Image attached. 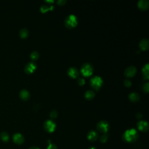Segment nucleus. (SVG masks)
<instances>
[{
  "mask_svg": "<svg viewBox=\"0 0 149 149\" xmlns=\"http://www.w3.org/2000/svg\"><path fill=\"white\" fill-rule=\"evenodd\" d=\"M56 128L55 123L52 120H47L44 123V128L48 133L53 132Z\"/></svg>",
  "mask_w": 149,
  "mask_h": 149,
  "instance_id": "obj_6",
  "label": "nucleus"
},
{
  "mask_svg": "<svg viewBox=\"0 0 149 149\" xmlns=\"http://www.w3.org/2000/svg\"><path fill=\"white\" fill-rule=\"evenodd\" d=\"M37 69V65L33 61L28 63L24 67V72L26 73L29 74L33 73Z\"/></svg>",
  "mask_w": 149,
  "mask_h": 149,
  "instance_id": "obj_7",
  "label": "nucleus"
},
{
  "mask_svg": "<svg viewBox=\"0 0 149 149\" xmlns=\"http://www.w3.org/2000/svg\"><path fill=\"white\" fill-rule=\"evenodd\" d=\"M96 94L93 90H88L84 93V97L88 100H92L94 98Z\"/></svg>",
  "mask_w": 149,
  "mask_h": 149,
  "instance_id": "obj_18",
  "label": "nucleus"
},
{
  "mask_svg": "<svg viewBox=\"0 0 149 149\" xmlns=\"http://www.w3.org/2000/svg\"><path fill=\"white\" fill-rule=\"evenodd\" d=\"M54 8L53 6H51L50 7H48L47 5H43L41 7H40V11L42 12V13H44V12L48 11V10H51L52 9Z\"/></svg>",
  "mask_w": 149,
  "mask_h": 149,
  "instance_id": "obj_22",
  "label": "nucleus"
},
{
  "mask_svg": "<svg viewBox=\"0 0 149 149\" xmlns=\"http://www.w3.org/2000/svg\"><path fill=\"white\" fill-rule=\"evenodd\" d=\"M57 3L59 5H65V4L67 3V1L66 0H58V1L57 2Z\"/></svg>",
  "mask_w": 149,
  "mask_h": 149,
  "instance_id": "obj_28",
  "label": "nucleus"
},
{
  "mask_svg": "<svg viewBox=\"0 0 149 149\" xmlns=\"http://www.w3.org/2000/svg\"><path fill=\"white\" fill-rule=\"evenodd\" d=\"M47 149H57V147L56 145H55L54 144L49 143Z\"/></svg>",
  "mask_w": 149,
  "mask_h": 149,
  "instance_id": "obj_27",
  "label": "nucleus"
},
{
  "mask_svg": "<svg viewBox=\"0 0 149 149\" xmlns=\"http://www.w3.org/2000/svg\"><path fill=\"white\" fill-rule=\"evenodd\" d=\"M78 82L79 84L80 85V86H83L85 84V80L83 78H79L78 80Z\"/></svg>",
  "mask_w": 149,
  "mask_h": 149,
  "instance_id": "obj_29",
  "label": "nucleus"
},
{
  "mask_svg": "<svg viewBox=\"0 0 149 149\" xmlns=\"http://www.w3.org/2000/svg\"><path fill=\"white\" fill-rule=\"evenodd\" d=\"M107 140H108V136H107V134H103V135L101 136V138H100V141H101V142H102V143H105Z\"/></svg>",
  "mask_w": 149,
  "mask_h": 149,
  "instance_id": "obj_25",
  "label": "nucleus"
},
{
  "mask_svg": "<svg viewBox=\"0 0 149 149\" xmlns=\"http://www.w3.org/2000/svg\"><path fill=\"white\" fill-rule=\"evenodd\" d=\"M98 137V134L97 132H96L94 130H92L89 131L87 135V138H88V140L91 142H94L96 141Z\"/></svg>",
  "mask_w": 149,
  "mask_h": 149,
  "instance_id": "obj_12",
  "label": "nucleus"
},
{
  "mask_svg": "<svg viewBox=\"0 0 149 149\" xmlns=\"http://www.w3.org/2000/svg\"><path fill=\"white\" fill-rule=\"evenodd\" d=\"M89 149H96L94 147H91L90 148H89Z\"/></svg>",
  "mask_w": 149,
  "mask_h": 149,
  "instance_id": "obj_33",
  "label": "nucleus"
},
{
  "mask_svg": "<svg viewBox=\"0 0 149 149\" xmlns=\"http://www.w3.org/2000/svg\"><path fill=\"white\" fill-rule=\"evenodd\" d=\"M68 76L72 78V79H76L79 75V72L78 69L75 67H71L68 69L67 71Z\"/></svg>",
  "mask_w": 149,
  "mask_h": 149,
  "instance_id": "obj_9",
  "label": "nucleus"
},
{
  "mask_svg": "<svg viewBox=\"0 0 149 149\" xmlns=\"http://www.w3.org/2000/svg\"><path fill=\"white\" fill-rule=\"evenodd\" d=\"M19 34L21 39H26L29 36V31L26 28H23L19 31Z\"/></svg>",
  "mask_w": 149,
  "mask_h": 149,
  "instance_id": "obj_19",
  "label": "nucleus"
},
{
  "mask_svg": "<svg viewBox=\"0 0 149 149\" xmlns=\"http://www.w3.org/2000/svg\"><path fill=\"white\" fill-rule=\"evenodd\" d=\"M124 85L127 87V88H129V87L132 86V82L129 79H125L124 80Z\"/></svg>",
  "mask_w": 149,
  "mask_h": 149,
  "instance_id": "obj_26",
  "label": "nucleus"
},
{
  "mask_svg": "<svg viewBox=\"0 0 149 149\" xmlns=\"http://www.w3.org/2000/svg\"><path fill=\"white\" fill-rule=\"evenodd\" d=\"M103 83V80L100 76H95L92 78L90 81L91 88L95 90H98L100 89Z\"/></svg>",
  "mask_w": 149,
  "mask_h": 149,
  "instance_id": "obj_3",
  "label": "nucleus"
},
{
  "mask_svg": "<svg viewBox=\"0 0 149 149\" xmlns=\"http://www.w3.org/2000/svg\"><path fill=\"white\" fill-rule=\"evenodd\" d=\"M139 48L142 51H146L149 47V42L147 39H142L139 44Z\"/></svg>",
  "mask_w": 149,
  "mask_h": 149,
  "instance_id": "obj_15",
  "label": "nucleus"
},
{
  "mask_svg": "<svg viewBox=\"0 0 149 149\" xmlns=\"http://www.w3.org/2000/svg\"><path fill=\"white\" fill-rule=\"evenodd\" d=\"M136 72H137V69L135 67L129 66L125 69L124 74L127 78H132L135 75Z\"/></svg>",
  "mask_w": 149,
  "mask_h": 149,
  "instance_id": "obj_8",
  "label": "nucleus"
},
{
  "mask_svg": "<svg viewBox=\"0 0 149 149\" xmlns=\"http://www.w3.org/2000/svg\"><path fill=\"white\" fill-rule=\"evenodd\" d=\"M97 128L99 132L105 133L109 129V123L106 121H101L97 124Z\"/></svg>",
  "mask_w": 149,
  "mask_h": 149,
  "instance_id": "obj_5",
  "label": "nucleus"
},
{
  "mask_svg": "<svg viewBox=\"0 0 149 149\" xmlns=\"http://www.w3.org/2000/svg\"><path fill=\"white\" fill-rule=\"evenodd\" d=\"M19 97L20 99L23 101H27L30 98V94L28 90L26 89H22L19 92Z\"/></svg>",
  "mask_w": 149,
  "mask_h": 149,
  "instance_id": "obj_13",
  "label": "nucleus"
},
{
  "mask_svg": "<svg viewBox=\"0 0 149 149\" xmlns=\"http://www.w3.org/2000/svg\"><path fill=\"white\" fill-rule=\"evenodd\" d=\"M129 99L131 102L136 103L140 100V96L138 93L132 92L129 94Z\"/></svg>",
  "mask_w": 149,
  "mask_h": 149,
  "instance_id": "obj_17",
  "label": "nucleus"
},
{
  "mask_svg": "<svg viewBox=\"0 0 149 149\" xmlns=\"http://www.w3.org/2000/svg\"><path fill=\"white\" fill-rule=\"evenodd\" d=\"M45 2H46L47 3H53L54 1H45Z\"/></svg>",
  "mask_w": 149,
  "mask_h": 149,
  "instance_id": "obj_32",
  "label": "nucleus"
},
{
  "mask_svg": "<svg viewBox=\"0 0 149 149\" xmlns=\"http://www.w3.org/2000/svg\"><path fill=\"white\" fill-rule=\"evenodd\" d=\"M64 23L68 29L74 28L78 24V19L74 15H69L65 18Z\"/></svg>",
  "mask_w": 149,
  "mask_h": 149,
  "instance_id": "obj_2",
  "label": "nucleus"
},
{
  "mask_svg": "<svg viewBox=\"0 0 149 149\" xmlns=\"http://www.w3.org/2000/svg\"><path fill=\"white\" fill-rule=\"evenodd\" d=\"M136 118L138 119H140L142 117V114L140 113H138L137 114H136Z\"/></svg>",
  "mask_w": 149,
  "mask_h": 149,
  "instance_id": "obj_30",
  "label": "nucleus"
},
{
  "mask_svg": "<svg viewBox=\"0 0 149 149\" xmlns=\"http://www.w3.org/2000/svg\"><path fill=\"white\" fill-rule=\"evenodd\" d=\"M138 7L142 11H146L148 9L149 7L148 0H140L138 3Z\"/></svg>",
  "mask_w": 149,
  "mask_h": 149,
  "instance_id": "obj_14",
  "label": "nucleus"
},
{
  "mask_svg": "<svg viewBox=\"0 0 149 149\" xmlns=\"http://www.w3.org/2000/svg\"><path fill=\"white\" fill-rule=\"evenodd\" d=\"M13 140L17 144H21L24 142L23 136L19 133H16L13 136Z\"/></svg>",
  "mask_w": 149,
  "mask_h": 149,
  "instance_id": "obj_11",
  "label": "nucleus"
},
{
  "mask_svg": "<svg viewBox=\"0 0 149 149\" xmlns=\"http://www.w3.org/2000/svg\"><path fill=\"white\" fill-rule=\"evenodd\" d=\"M149 67H148V64H146L144 65L142 68V76L144 80H148L149 79Z\"/></svg>",
  "mask_w": 149,
  "mask_h": 149,
  "instance_id": "obj_16",
  "label": "nucleus"
},
{
  "mask_svg": "<svg viewBox=\"0 0 149 149\" xmlns=\"http://www.w3.org/2000/svg\"><path fill=\"white\" fill-rule=\"evenodd\" d=\"M94 68L93 66L89 63L84 64L80 69V72L85 77H88L91 76L93 73Z\"/></svg>",
  "mask_w": 149,
  "mask_h": 149,
  "instance_id": "obj_4",
  "label": "nucleus"
},
{
  "mask_svg": "<svg viewBox=\"0 0 149 149\" xmlns=\"http://www.w3.org/2000/svg\"><path fill=\"white\" fill-rule=\"evenodd\" d=\"M49 116L52 119H55L58 116V112L56 110L51 111L50 112V114H49Z\"/></svg>",
  "mask_w": 149,
  "mask_h": 149,
  "instance_id": "obj_24",
  "label": "nucleus"
},
{
  "mask_svg": "<svg viewBox=\"0 0 149 149\" xmlns=\"http://www.w3.org/2000/svg\"><path fill=\"white\" fill-rule=\"evenodd\" d=\"M29 149H40L39 148H38V147H35V146H34V147H31L30 148H29Z\"/></svg>",
  "mask_w": 149,
  "mask_h": 149,
  "instance_id": "obj_31",
  "label": "nucleus"
},
{
  "mask_svg": "<svg viewBox=\"0 0 149 149\" xmlns=\"http://www.w3.org/2000/svg\"><path fill=\"white\" fill-rule=\"evenodd\" d=\"M142 89L144 92H145L146 93H148L149 91V83L148 82L144 83L142 87Z\"/></svg>",
  "mask_w": 149,
  "mask_h": 149,
  "instance_id": "obj_23",
  "label": "nucleus"
},
{
  "mask_svg": "<svg viewBox=\"0 0 149 149\" xmlns=\"http://www.w3.org/2000/svg\"><path fill=\"white\" fill-rule=\"evenodd\" d=\"M30 57L32 61H36L39 58V54L37 51H34L31 53Z\"/></svg>",
  "mask_w": 149,
  "mask_h": 149,
  "instance_id": "obj_21",
  "label": "nucleus"
},
{
  "mask_svg": "<svg viewBox=\"0 0 149 149\" xmlns=\"http://www.w3.org/2000/svg\"><path fill=\"white\" fill-rule=\"evenodd\" d=\"M139 134L138 132L134 129H129L127 130L123 134V139L128 143H133L138 140Z\"/></svg>",
  "mask_w": 149,
  "mask_h": 149,
  "instance_id": "obj_1",
  "label": "nucleus"
},
{
  "mask_svg": "<svg viewBox=\"0 0 149 149\" xmlns=\"http://www.w3.org/2000/svg\"><path fill=\"white\" fill-rule=\"evenodd\" d=\"M0 138H1V140L4 142H8L9 140V136L8 133L5 132H1V134H0Z\"/></svg>",
  "mask_w": 149,
  "mask_h": 149,
  "instance_id": "obj_20",
  "label": "nucleus"
},
{
  "mask_svg": "<svg viewBox=\"0 0 149 149\" xmlns=\"http://www.w3.org/2000/svg\"><path fill=\"white\" fill-rule=\"evenodd\" d=\"M137 127L138 129L142 132H147L148 130V122L146 121H140L137 123Z\"/></svg>",
  "mask_w": 149,
  "mask_h": 149,
  "instance_id": "obj_10",
  "label": "nucleus"
}]
</instances>
